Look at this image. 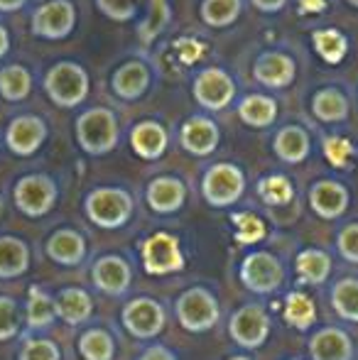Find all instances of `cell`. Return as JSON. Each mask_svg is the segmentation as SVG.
<instances>
[{
  "mask_svg": "<svg viewBox=\"0 0 358 360\" xmlns=\"http://www.w3.org/2000/svg\"><path fill=\"white\" fill-rule=\"evenodd\" d=\"M336 250H339L341 260L358 265V223H349L339 231L336 238Z\"/></svg>",
  "mask_w": 358,
  "mask_h": 360,
  "instance_id": "ab89813d",
  "label": "cell"
},
{
  "mask_svg": "<svg viewBox=\"0 0 358 360\" xmlns=\"http://www.w3.org/2000/svg\"><path fill=\"white\" fill-rule=\"evenodd\" d=\"M74 27V8L67 0H54L37 10L34 15V32L42 37L57 39L64 37Z\"/></svg>",
  "mask_w": 358,
  "mask_h": 360,
  "instance_id": "2e32d148",
  "label": "cell"
},
{
  "mask_svg": "<svg viewBox=\"0 0 358 360\" xmlns=\"http://www.w3.org/2000/svg\"><path fill=\"white\" fill-rule=\"evenodd\" d=\"M302 8L305 10H321L324 8V0H302Z\"/></svg>",
  "mask_w": 358,
  "mask_h": 360,
  "instance_id": "bcb514c9",
  "label": "cell"
},
{
  "mask_svg": "<svg viewBox=\"0 0 358 360\" xmlns=\"http://www.w3.org/2000/svg\"><path fill=\"white\" fill-rule=\"evenodd\" d=\"M138 360H177V356L167 346H150Z\"/></svg>",
  "mask_w": 358,
  "mask_h": 360,
  "instance_id": "7bdbcfd3",
  "label": "cell"
},
{
  "mask_svg": "<svg viewBox=\"0 0 358 360\" xmlns=\"http://www.w3.org/2000/svg\"><path fill=\"white\" fill-rule=\"evenodd\" d=\"M351 3H354V5H358V0H351Z\"/></svg>",
  "mask_w": 358,
  "mask_h": 360,
  "instance_id": "816d5d0a",
  "label": "cell"
},
{
  "mask_svg": "<svg viewBox=\"0 0 358 360\" xmlns=\"http://www.w3.org/2000/svg\"><path fill=\"white\" fill-rule=\"evenodd\" d=\"M25 0H0V10H15V8H20Z\"/></svg>",
  "mask_w": 358,
  "mask_h": 360,
  "instance_id": "7dc6e473",
  "label": "cell"
},
{
  "mask_svg": "<svg viewBox=\"0 0 358 360\" xmlns=\"http://www.w3.org/2000/svg\"><path fill=\"white\" fill-rule=\"evenodd\" d=\"M285 321L295 326L297 331H307L317 321V307L309 294L305 292H290L285 297Z\"/></svg>",
  "mask_w": 358,
  "mask_h": 360,
  "instance_id": "484cf974",
  "label": "cell"
},
{
  "mask_svg": "<svg viewBox=\"0 0 358 360\" xmlns=\"http://www.w3.org/2000/svg\"><path fill=\"white\" fill-rule=\"evenodd\" d=\"M201 191H204V199L211 206H231L243 196L245 191V176L238 167L234 165H214L204 174L201 181Z\"/></svg>",
  "mask_w": 358,
  "mask_h": 360,
  "instance_id": "ba28073f",
  "label": "cell"
},
{
  "mask_svg": "<svg viewBox=\"0 0 358 360\" xmlns=\"http://www.w3.org/2000/svg\"><path fill=\"white\" fill-rule=\"evenodd\" d=\"M130 143H133V150L138 152L140 157L155 160V157L162 155L165 147H167V133H165V128L158 123H140L138 128L133 130Z\"/></svg>",
  "mask_w": 358,
  "mask_h": 360,
  "instance_id": "d4e9b609",
  "label": "cell"
},
{
  "mask_svg": "<svg viewBox=\"0 0 358 360\" xmlns=\"http://www.w3.org/2000/svg\"><path fill=\"white\" fill-rule=\"evenodd\" d=\"M0 91H3L5 98L18 101L25 98L30 91V74L23 67H10L0 74Z\"/></svg>",
  "mask_w": 358,
  "mask_h": 360,
  "instance_id": "d590c367",
  "label": "cell"
},
{
  "mask_svg": "<svg viewBox=\"0 0 358 360\" xmlns=\"http://www.w3.org/2000/svg\"><path fill=\"white\" fill-rule=\"evenodd\" d=\"M30 270V248L23 238L0 236V280H18Z\"/></svg>",
  "mask_w": 358,
  "mask_h": 360,
  "instance_id": "44dd1931",
  "label": "cell"
},
{
  "mask_svg": "<svg viewBox=\"0 0 358 360\" xmlns=\"http://www.w3.org/2000/svg\"><path fill=\"white\" fill-rule=\"evenodd\" d=\"M229 360H253V358H248V356H234V358H229Z\"/></svg>",
  "mask_w": 358,
  "mask_h": 360,
  "instance_id": "681fc988",
  "label": "cell"
},
{
  "mask_svg": "<svg viewBox=\"0 0 358 360\" xmlns=\"http://www.w3.org/2000/svg\"><path fill=\"white\" fill-rule=\"evenodd\" d=\"M54 311H57V319H62L64 323L79 326V323H87L94 316V299L82 287H64L54 297Z\"/></svg>",
  "mask_w": 358,
  "mask_h": 360,
  "instance_id": "9a60e30c",
  "label": "cell"
},
{
  "mask_svg": "<svg viewBox=\"0 0 358 360\" xmlns=\"http://www.w3.org/2000/svg\"><path fill=\"white\" fill-rule=\"evenodd\" d=\"M238 277L248 292L265 297V294H275L282 287V282H285V267H282V262L272 252L255 250L243 257Z\"/></svg>",
  "mask_w": 358,
  "mask_h": 360,
  "instance_id": "3957f363",
  "label": "cell"
},
{
  "mask_svg": "<svg viewBox=\"0 0 358 360\" xmlns=\"http://www.w3.org/2000/svg\"><path fill=\"white\" fill-rule=\"evenodd\" d=\"M174 311H177L181 328L189 333L211 331L221 319L219 302H216L214 292H209L206 287H189L186 292H181L174 304Z\"/></svg>",
  "mask_w": 358,
  "mask_h": 360,
  "instance_id": "6da1fadb",
  "label": "cell"
},
{
  "mask_svg": "<svg viewBox=\"0 0 358 360\" xmlns=\"http://www.w3.org/2000/svg\"><path fill=\"white\" fill-rule=\"evenodd\" d=\"M255 76L268 86H285L295 76V64L285 54H265L255 64Z\"/></svg>",
  "mask_w": 358,
  "mask_h": 360,
  "instance_id": "4316f807",
  "label": "cell"
},
{
  "mask_svg": "<svg viewBox=\"0 0 358 360\" xmlns=\"http://www.w3.org/2000/svg\"><path fill=\"white\" fill-rule=\"evenodd\" d=\"M260 10H280L285 5V0H253Z\"/></svg>",
  "mask_w": 358,
  "mask_h": 360,
  "instance_id": "f6af8a7d",
  "label": "cell"
},
{
  "mask_svg": "<svg viewBox=\"0 0 358 360\" xmlns=\"http://www.w3.org/2000/svg\"><path fill=\"white\" fill-rule=\"evenodd\" d=\"M44 252L52 262L64 267H77L84 262L87 257V240L79 231L74 228H59L52 236L47 238V245H44Z\"/></svg>",
  "mask_w": 358,
  "mask_h": 360,
  "instance_id": "4fadbf2b",
  "label": "cell"
},
{
  "mask_svg": "<svg viewBox=\"0 0 358 360\" xmlns=\"http://www.w3.org/2000/svg\"><path fill=\"white\" fill-rule=\"evenodd\" d=\"M231 221H234V226H236V240H238L241 245H253V243L265 238V223L255 214H250V211L236 214Z\"/></svg>",
  "mask_w": 358,
  "mask_h": 360,
  "instance_id": "d6a6232c",
  "label": "cell"
},
{
  "mask_svg": "<svg viewBox=\"0 0 358 360\" xmlns=\"http://www.w3.org/2000/svg\"><path fill=\"white\" fill-rule=\"evenodd\" d=\"M270 328H272V321L265 311L263 304L258 302H250V304H243L241 309H236L229 319V333L241 348H260L270 336Z\"/></svg>",
  "mask_w": 358,
  "mask_h": 360,
  "instance_id": "277c9868",
  "label": "cell"
},
{
  "mask_svg": "<svg viewBox=\"0 0 358 360\" xmlns=\"http://www.w3.org/2000/svg\"><path fill=\"white\" fill-rule=\"evenodd\" d=\"M258 194L268 206H285V204H290V201H292L295 189H292V184H290V179H287V176L270 174V176H265V179H260Z\"/></svg>",
  "mask_w": 358,
  "mask_h": 360,
  "instance_id": "1f68e13d",
  "label": "cell"
},
{
  "mask_svg": "<svg viewBox=\"0 0 358 360\" xmlns=\"http://www.w3.org/2000/svg\"><path fill=\"white\" fill-rule=\"evenodd\" d=\"M354 338L339 326H324L309 338L312 360H354Z\"/></svg>",
  "mask_w": 358,
  "mask_h": 360,
  "instance_id": "7c38bea8",
  "label": "cell"
},
{
  "mask_svg": "<svg viewBox=\"0 0 358 360\" xmlns=\"http://www.w3.org/2000/svg\"><path fill=\"white\" fill-rule=\"evenodd\" d=\"M181 145L189 150L191 155H211L219 145V130L211 120L206 118H191L181 128Z\"/></svg>",
  "mask_w": 358,
  "mask_h": 360,
  "instance_id": "7402d4cb",
  "label": "cell"
},
{
  "mask_svg": "<svg viewBox=\"0 0 358 360\" xmlns=\"http://www.w3.org/2000/svg\"><path fill=\"white\" fill-rule=\"evenodd\" d=\"M331 309L344 321L358 323V277H341L329 292Z\"/></svg>",
  "mask_w": 358,
  "mask_h": 360,
  "instance_id": "cb8c5ba5",
  "label": "cell"
},
{
  "mask_svg": "<svg viewBox=\"0 0 358 360\" xmlns=\"http://www.w3.org/2000/svg\"><path fill=\"white\" fill-rule=\"evenodd\" d=\"M20 333V307L15 299L0 297V341H10Z\"/></svg>",
  "mask_w": 358,
  "mask_h": 360,
  "instance_id": "f35d334b",
  "label": "cell"
},
{
  "mask_svg": "<svg viewBox=\"0 0 358 360\" xmlns=\"http://www.w3.org/2000/svg\"><path fill=\"white\" fill-rule=\"evenodd\" d=\"M54 319H57L54 299L44 289L30 287L27 302H25V323H27L30 331H44V328L52 326Z\"/></svg>",
  "mask_w": 358,
  "mask_h": 360,
  "instance_id": "603a6c76",
  "label": "cell"
},
{
  "mask_svg": "<svg viewBox=\"0 0 358 360\" xmlns=\"http://www.w3.org/2000/svg\"><path fill=\"white\" fill-rule=\"evenodd\" d=\"M5 49H8V34H5V30L0 27V57L5 54Z\"/></svg>",
  "mask_w": 358,
  "mask_h": 360,
  "instance_id": "c3c4849f",
  "label": "cell"
},
{
  "mask_svg": "<svg viewBox=\"0 0 358 360\" xmlns=\"http://www.w3.org/2000/svg\"><path fill=\"white\" fill-rule=\"evenodd\" d=\"M275 152L280 155V160L292 162V165L302 162L307 157V152H309V138H307L305 130L295 128V125L282 128L275 138Z\"/></svg>",
  "mask_w": 358,
  "mask_h": 360,
  "instance_id": "f1b7e54d",
  "label": "cell"
},
{
  "mask_svg": "<svg viewBox=\"0 0 358 360\" xmlns=\"http://www.w3.org/2000/svg\"><path fill=\"white\" fill-rule=\"evenodd\" d=\"M18 360H62V351L52 338H25Z\"/></svg>",
  "mask_w": 358,
  "mask_h": 360,
  "instance_id": "836d02e7",
  "label": "cell"
},
{
  "mask_svg": "<svg viewBox=\"0 0 358 360\" xmlns=\"http://www.w3.org/2000/svg\"><path fill=\"white\" fill-rule=\"evenodd\" d=\"M194 91H196V98H199L206 108L219 110L234 98V81L224 72H219V69H209V72H204L196 79Z\"/></svg>",
  "mask_w": 358,
  "mask_h": 360,
  "instance_id": "e0dca14e",
  "label": "cell"
},
{
  "mask_svg": "<svg viewBox=\"0 0 358 360\" xmlns=\"http://www.w3.org/2000/svg\"><path fill=\"white\" fill-rule=\"evenodd\" d=\"M314 113L321 120H341L346 115V101L339 91H321L314 98Z\"/></svg>",
  "mask_w": 358,
  "mask_h": 360,
  "instance_id": "74e56055",
  "label": "cell"
},
{
  "mask_svg": "<svg viewBox=\"0 0 358 360\" xmlns=\"http://www.w3.org/2000/svg\"><path fill=\"white\" fill-rule=\"evenodd\" d=\"M87 89V74L77 64H57L47 74V91L59 105H77L79 101H84Z\"/></svg>",
  "mask_w": 358,
  "mask_h": 360,
  "instance_id": "8fae6325",
  "label": "cell"
},
{
  "mask_svg": "<svg viewBox=\"0 0 358 360\" xmlns=\"http://www.w3.org/2000/svg\"><path fill=\"white\" fill-rule=\"evenodd\" d=\"M87 216L96 226L113 231V228H120L130 221L133 199L125 189L103 186V189H96L87 196Z\"/></svg>",
  "mask_w": 358,
  "mask_h": 360,
  "instance_id": "7a4b0ae2",
  "label": "cell"
},
{
  "mask_svg": "<svg viewBox=\"0 0 358 360\" xmlns=\"http://www.w3.org/2000/svg\"><path fill=\"white\" fill-rule=\"evenodd\" d=\"M91 282L106 297H123L133 285V270L123 255H103L91 265Z\"/></svg>",
  "mask_w": 358,
  "mask_h": 360,
  "instance_id": "30bf717a",
  "label": "cell"
},
{
  "mask_svg": "<svg viewBox=\"0 0 358 360\" xmlns=\"http://www.w3.org/2000/svg\"><path fill=\"white\" fill-rule=\"evenodd\" d=\"M309 206L319 218L334 221V218H339L346 211V206H349V191H346V186L339 184V181H331V179L317 181L309 191Z\"/></svg>",
  "mask_w": 358,
  "mask_h": 360,
  "instance_id": "5bb4252c",
  "label": "cell"
},
{
  "mask_svg": "<svg viewBox=\"0 0 358 360\" xmlns=\"http://www.w3.org/2000/svg\"><path fill=\"white\" fill-rule=\"evenodd\" d=\"M0 216H3V196H0Z\"/></svg>",
  "mask_w": 358,
  "mask_h": 360,
  "instance_id": "f907efd6",
  "label": "cell"
},
{
  "mask_svg": "<svg viewBox=\"0 0 358 360\" xmlns=\"http://www.w3.org/2000/svg\"><path fill=\"white\" fill-rule=\"evenodd\" d=\"M79 353L84 360H113L115 338L106 328H89L79 338Z\"/></svg>",
  "mask_w": 358,
  "mask_h": 360,
  "instance_id": "83f0119b",
  "label": "cell"
},
{
  "mask_svg": "<svg viewBox=\"0 0 358 360\" xmlns=\"http://www.w3.org/2000/svg\"><path fill=\"white\" fill-rule=\"evenodd\" d=\"M79 130V143L91 155H103L110 152L118 143V125L110 110L106 108H94L89 113H84L77 123Z\"/></svg>",
  "mask_w": 358,
  "mask_h": 360,
  "instance_id": "52a82bcc",
  "label": "cell"
},
{
  "mask_svg": "<svg viewBox=\"0 0 358 360\" xmlns=\"http://www.w3.org/2000/svg\"><path fill=\"white\" fill-rule=\"evenodd\" d=\"M120 319H123L125 331L133 338H140V341L158 338L165 331V323H167L165 307L153 297H138L125 302Z\"/></svg>",
  "mask_w": 358,
  "mask_h": 360,
  "instance_id": "5b68a950",
  "label": "cell"
},
{
  "mask_svg": "<svg viewBox=\"0 0 358 360\" xmlns=\"http://www.w3.org/2000/svg\"><path fill=\"white\" fill-rule=\"evenodd\" d=\"M44 123L39 118H18L8 128V147L15 155H32L44 143Z\"/></svg>",
  "mask_w": 358,
  "mask_h": 360,
  "instance_id": "ffe728a7",
  "label": "cell"
},
{
  "mask_svg": "<svg viewBox=\"0 0 358 360\" xmlns=\"http://www.w3.org/2000/svg\"><path fill=\"white\" fill-rule=\"evenodd\" d=\"M314 47L326 62H341L346 54V39L336 30H321L314 34Z\"/></svg>",
  "mask_w": 358,
  "mask_h": 360,
  "instance_id": "e575fe53",
  "label": "cell"
},
{
  "mask_svg": "<svg viewBox=\"0 0 358 360\" xmlns=\"http://www.w3.org/2000/svg\"><path fill=\"white\" fill-rule=\"evenodd\" d=\"M324 155L331 165L344 169V167H349L351 160H354V145H351L346 138H326Z\"/></svg>",
  "mask_w": 358,
  "mask_h": 360,
  "instance_id": "60d3db41",
  "label": "cell"
},
{
  "mask_svg": "<svg viewBox=\"0 0 358 360\" xmlns=\"http://www.w3.org/2000/svg\"><path fill=\"white\" fill-rule=\"evenodd\" d=\"M148 67L145 64H125L113 79V89L118 91V96L123 98H138L145 89H148Z\"/></svg>",
  "mask_w": 358,
  "mask_h": 360,
  "instance_id": "f546056e",
  "label": "cell"
},
{
  "mask_svg": "<svg viewBox=\"0 0 358 360\" xmlns=\"http://www.w3.org/2000/svg\"><path fill=\"white\" fill-rule=\"evenodd\" d=\"M98 8L113 20H128L138 10V0H98Z\"/></svg>",
  "mask_w": 358,
  "mask_h": 360,
  "instance_id": "b9f144b4",
  "label": "cell"
},
{
  "mask_svg": "<svg viewBox=\"0 0 358 360\" xmlns=\"http://www.w3.org/2000/svg\"><path fill=\"white\" fill-rule=\"evenodd\" d=\"M275 101L265 98V96H250V98L243 101L241 105V118L248 125H255V128H263V125H270L275 120Z\"/></svg>",
  "mask_w": 358,
  "mask_h": 360,
  "instance_id": "4dcf8cb0",
  "label": "cell"
},
{
  "mask_svg": "<svg viewBox=\"0 0 358 360\" xmlns=\"http://www.w3.org/2000/svg\"><path fill=\"white\" fill-rule=\"evenodd\" d=\"M186 199V189L179 179L174 176H160V179H153L148 186V204L153 211L158 214H174V211L181 209Z\"/></svg>",
  "mask_w": 358,
  "mask_h": 360,
  "instance_id": "ac0fdd59",
  "label": "cell"
},
{
  "mask_svg": "<svg viewBox=\"0 0 358 360\" xmlns=\"http://www.w3.org/2000/svg\"><path fill=\"white\" fill-rule=\"evenodd\" d=\"M177 49L181 52V57H184L186 62H194V59L201 57V44L189 42V39H181V42H177Z\"/></svg>",
  "mask_w": 358,
  "mask_h": 360,
  "instance_id": "ee69618b",
  "label": "cell"
},
{
  "mask_svg": "<svg viewBox=\"0 0 358 360\" xmlns=\"http://www.w3.org/2000/svg\"><path fill=\"white\" fill-rule=\"evenodd\" d=\"M295 270L297 277H300L302 285H324L331 277V270H334V262H331V255L319 248H307L297 255L295 260Z\"/></svg>",
  "mask_w": 358,
  "mask_h": 360,
  "instance_id": "d6986e66",
  "label": "cell"
},
{
  "mask_svg": "<svg viewBox=\"0 0 358 360\" xmlns=\"http://www.w3.org/2000/svg\"><path fill=\"white\" fill-rule=\"evenodd\" d=\"M57 204V184L44 174H30L15 184V206L30 218H39Z\"/></svg>",
  "mask_w": 358,
  "mask_h": 360,
  "instance_id": "9c48e42d",
  "label": "cell"
},
{
  "mask_svg": "<svg viewBox=\"0 0 358 360\" xmlns=\"http://www.w3.org/2000/svg\"><path fill=\"white\" fill-rule=\"evenodd\" d=\"M143 267L148 275H174L184 270V252L172 233H153L143 243Z\"/></svg>",
  "mask_w": 358,
  "mask_h": 360,
  "instance_id": "8992f818",
  "label": "cell"
},
{
  "mask_svg": "<svg viewBox=\"0 0 358 360\" xmlns=\"http://www.w3.org/2000/svg\"><path fill=\"white\" fill-rule=\"evenodd\" d=\"M241 10V0H206L201 15L209 25H229L236 20Z\"/></svg>",
  "mask_w": 358,
  "mask_h": 360,
  "instance_id": "8d00e7d4",
  "label": "cell"
}]
</instances>
